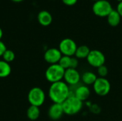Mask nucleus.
<instances>
[{
	"mask_svg": "<svg viewBox=\"0 0 122 121\" xmlns=\"http://www.w3.org/2000/svg\"><path fill=\"white\" fill-rule=\"evenodd\" d=\"M69 94L70 88L63 81L51 83L49 89V97L54 103L62 104Z\"/></svg>",
	"mask_w": 122,
	"mask_h": 121,
	"instance_id": "nucleus-1",
	"label": "nucleus"
},
{
	"mask_svg": "<svg viewBox=\"0 0 122 121\" xmlns=\"http://www.w3.org/2000/svg\"><path fill=\"white\" fill-rule=\"evenodd\" d=\"M61 105L64 114L74 116L82 109L83 102L79 100L75 96H69Z\"/></svg>",
	"mask_w": 122,
	"mask_h": 121,
	"instance_id": "nucleus-2",
	"label": "nucleus"
},
{
	"mask_svg": "<svg viewBox=\"0 0 122 121\" xmlns=\"http://www.w3.org/2000/svg\"><path fill=\"white\" fill-rule=\"evenodd\" d=\"M64 72L65 70L59 63L51 64L46 70L45 77L49 82L54 83L64 79Z\"/></svg>",
	"mask_w": 122,
	"mask_h": 121,
	"instance_id": "nucleus-3",
	"label": "nucleus"
},
{
	"mask_svg": "<svg viewBox=\"0 0 122 121\" xmlns=\"http://www.w3.org/2000/svg\"><path fill=\"white\" fill-rule=\"evenodd\" d=\"M112 10V6L107 0H99L94 1L92 6L94 14L99 17H107Z\"/></svg>",
	"mask_w": 122,
	"mask_h": 121,
	"instance_id": "nucleus-4",
	"label": "nucleus"
},
{
	"mask_svg": "<svg viewBox=\"0 0 122 121\" xmlns=\"http://www.w3.org/2000/svg\"><path fill=\"white\" fill-rule=\"evenodd\" d=\"M45 98L44 91L39 87L32 88L28 93V101L31 106L40 107L44 103Z\"/></svg>",
	"mask_w": 122,
	"mask_h": 121,
	"instance_id": "nucleus-5",
	"label": "nucleus"
},
{
	"mask_svg": "<svg viewBox=\"0 0 122 121\" xmlns=\"http://www.w3.org/2000/svg\"><path fill=\"white\" fill-rule=\"evenodd\" d=\"M77 47L76 43L69 38L62 39L59 45V49L62 56H67L70 57H72L75 54Z\"/></svg>",
	"mask_w": 122,
	"mask_h": 121,
	"instance_id": "nucleus-6",
	"label": "nucleus"
},
{
	"mask_svg": "<svg viewBox=\"0 0 122 121\" xmlns=\"http://www.w3.org/2000/svg\"><path fill=\"white\" fill-rule=\"evenodd\" d=\"M93 88L96 94L99 96H105L111 91V83L106 78L98 77L93 84Z\"/></svg>",
	"mask_w": 122,
	"mask_h": 121,
	"instance_id": "nucleus-7",
	"label": "nucleus"
},
{
	"mask_svg": "<svg viewBox=\"0 0 122 121\" xmlns=\"http://www.w3.org/2000/svg\"><path fill=\"white\" fill-rule=\"evenodd\" d=\"M88 63L92 67L98 68L104 65L106 61L105 55L99 50H91L88 57L86 58Z\"/></svg>",
	"mask_w": 122,
	"mask_h": 121,
	"instance_id": "nucleus-8",
	"label": "nucleus"
},
{
	"mask_svg": "<svg viewBox=\"0 0 122 121\" xmlns=\"http://www.w3.org/2000/svg\"><path fill=\"white\" fill-rule=\"evenodd\" d=\"M64 80L68 86H74L78 84L81 81V75L76 69L70 68L65 70Z\"/></svg>",
	"mask_w": 122,
	"mask_h": 121,
	"instance_id": "nucleus-9",
	"label": "nucleus"
},
{
	"mask_svg": "<svg viewBox=\"0 0 122 121\" xmlns=\"http://www.w3.org/2000/svg\"><path fill=\"white\" fill-rule=\"evenodd\" d=\"M61 56L62 54L61 51L59 48H51L47 49L44 55V60L50 65L59 63Z\"/></svg>",
	"mask_w": 122,
	"mask_h": 121,
	"instance_id": "nucleus-10",
	"label": "nucleus"
},
{
	"mask_svg": "<svg viewBox=\"0 0 122 121\" xmlns=\"http://www.w3.org/2000/svg\"><path fill=\"white\" fill-rule=\"evenodd\" d=\"M64 114V113L62 105L59 103H53L48 111V116L53 121L60 119Z\"/></svg>",
	"mask_w": 122,
	"mask_h": 121,
	"instance_id": "nucleus-11",
	"label": "nucleus"
},
{
	"mask_svg": "<svg viewBox=\"0 0 122 121\" xmlns=\"http://www.w3.org/2000/svg\"><path fill=\"white\" fill-rule=\"evenodd\" d=\"M91 91L89 88L86 85L78 86L74 91V96L81 101H84L89 98Z\"/></svg>",
	"mask_w": 122,
	"mask_h": 121,
	"instance_id": "nucleus-12",
	"label": "nucleus"
},
{
	"mask_svg": "<svg viewBox=\"0 0 122 121\" xmlns=\"http://www.w3.org/2000/svg\"><path fill=\"white\" fill-rule=\"evenodd\" d=\"M37 19L39 23L44 26H47L50 25L52 22V16L47 11H41L37 16Z\"/></svg>",
	"mask_w": 122,
	"mask_h": 121,
	"instance_id": "nucleus-13",
	"label": "nucleus"
},
{
	"mask_svg": "<svg viewBox=\"0 0 122 121\" xmlns=\"http://www.w3.org/2000/svg\"><path fill=\"white\" fill-rule=\"evenodd\" d=\"M97 75L92 71H86L81 76V80L86 86L93 85L97 79Z\"/></svg>",
	"mask_w": 122,
	"mask_h": 121,
	"instance_id": "nucleus-14",
	"label": "nucleus"
},
{
	"mask_svg": "<svg viewBox=\"0 0 122 121\" xmlns=\"http://www.w3.org/2000/svg\"><path fill=\"white\" fill-rule=\"evenodd\" d=\"M121 16L117 12V10H112V11L107 16V21L108 24L113 27L117 26L121 21Z\"/></svg>",
	"mask_w": 122,
	"mask_h": 121,
	"instance_id": "nucleus-15",
	"label": "nucleus"
},
{
	"mask_svg": "<svg viewBox=\"0 0 122 121\" xmlns=\"http://www.w3.org/2000/svg\"><path fill=\"white\" fill-rule=\"evenodd\" d=\"M90 51L91 50L87 46L81 45L77 47L74 56L78 59H84L88 57Z\"/></svg>",
	"mask_w": 122,
	"mask_h": 121,
	"instance_id": "nucleus-16",
	"label": "nucleus"
},
{
	"mask_svg": "<svg viewBox=\"0 0 122 121\" xmlns=\"http://www.w3.org/2000/svg\"><path fill=\"white\" fill-rule=\"evenodd\" d=\"M11 68L9 63L4 60L0 61V78H6L10 75Z\"/></svg>",
	"mask_w": 122,
	"mask_h": 121,
	"instance_id": "nucleus-17",
	"label": "nucleus"
},
{
	"mask_svg": "<svg viewBox=\"0 0 122 121\" xmlns=\"http://www.w3.org/2000/svg\"><path fill=\"white\" fill-rule=\"evenodd\" d=\"M40 115V110L39 107L34 106H30V107L28 108L26 111V116L31 121H35L36 120Z\"/></svg>",
	"mask_w": 122,
	"mask_h": 121,
	"instance_id": "nucleus-18",
	"label": "nucleus"
},
{
	"mask_svg": "<svg viewBox=\"0 0 122 121\" xmlns=\"http://www.w3.org/2000/svg\"><path fill=\"white\" fill-rule=\"evenodd\" d=\"M71 60V57L67 56H62L61 59H60V61H59V64L64 70H66V69L70 68Z\"/></svg>",
	"mask_w": 122,
	"mask_h": 121,
	"instance_id": "nucleus-19",
	"label": "nucleus"
},
{
	"mask_svg": "<svg viewBox=\"0 0 122 121\" xmlns=\"http://www.w3.org/2000/svg\"><path fill=\"white\" fill-rule=\"evenodd\" d=\"M3 60L7 63H10L11 61H13L15 58V53H14L13 51L11 50H9V49H6V51L4 53L3 56Z\"/></svg>",
	"mask_w": 122,
	"mask_h": 121,
	"instance_id": "nucleus-20",
	"label": "nucleus"
},
{
	"mask_svg": "<svg viewBox=\"0 0 122 121\" xmlns=\"http://www.w3.org/2000/svg\"><path fill=\"white\" fill-rule=\"evenodd\" d=\"M108 73H109L108 68L105 65H103L97 68V73L99 76V77L106 78V76L108 75Z\"/></svg>",
	"mask_w": 122,
	"mask_h": 121,
	"instance_id": "nucleus-21",
	"label": "nucleus"
},
{
	"mask_svg": "<svg viewBox=\"0 0 122 121\" xmlns=\"http://www.w3.org/2000/svg\"><path fill=\"white\" fill-rule=\"evenodd\" d=\"M78 66H79V59L76 58V57H71L70 68H71L76 69V68L78 67Z\"/></svg>",
	"mask_w": 122,
	"mask_h": 121,
	"instance_id": "nucleus-22",
	"label": "nucleus"
},
{
	"mask_svg": "<svg viewBox=\"0 0 122 121\" xmlns=\"http://www.w3.org/2000/svg\"><path fill=\"white\" fill-rule=\"evenodd\" d=\"M61 1L66 6H74L78 1V0H61Z\"/></svg>",
	"mask_w": 122,
	"mask_h": 121,
	"instance_id": "nucleus-23",
	"label": "nucleus"
},
{
	"mask_svg": "<svg viewBox=\"0 0 122 121\" xmlns=\"http://www.w3.org/2000/svg\"><path fill=\"white\" fill-rule=\"evenodd\" d=\"M6 47L5 46V44H4V42H2L0 40V56H2L4 53L6 51Z\"/></svg>",
	"mask_w": 122,
	"mask_h": 121,
	"instance_id": "nucleus-24",
	"label": "nucleus"
},
{
	"mask_svg": "<svg viewBox=\"0 0 122 121\" xmlns=\"http://www.w3.org/2000/svg\"><path fill=\"white\" fill-rule=\"evenodd\" d=\"M117 12L119 14V15L122 17V1L119 2L118 5H117Z\"/></svg>",
	"mask_w": 122,
	"mask_h": 121,
	"instance_id": "nucleus-25",
	"label": "nucleus"
},
{
	"mask_svg": "<svg viewBox=\"0 0 122 121\" xmlns=\"http://www.w3.org/2000/svg\"><path fill=\"white\" fill-rule=\"evenodd\" d=\"M2 36H3V31H2V29L0 28V40L2 37Z\"/></svg>",
	"mask_w": 122,
	"mask_h": 121,
	"instance_id": "nucleus-26",
	"label": "nucleus"
},
{
	"mask_svg": "<svg viewBox=\"0 0 122 121\" xmlns=\"http://www.w3.org/2000/svg\"><path fill=\"white\" fill-rule=\"evenodd\" d=\"M11 1H15V2H20V1H23V0H11Z\"/></svg>",
	"mask_w": 122,
	"mask_h": 121,
	"instance_id": "nucleus-27",
	"label": "nucleus"
},
{
	"mask_svg": "<svg viewBox=\"0 0 122 121\" xmlns=\"http://www.w3.org/2000/svg\"><path fill=\"white\" fill-rule=\"evenodd\" d=\"M117 1H118L119 2H121V1H122V0H117Z\"/></svg>",
	"mask_w": 122,
	"mask_h": 121,
	"instance_id": "nucleus-28",
	"label": "nucleus"
},
{
	"mask_svg": "<svg viewBox=\"0 0 122 121\" xmlns=\"http://www.w3.org/2000/svg\"><path fill=\"white\" fill-rule=\"evenodd\" d=\"M92 1H99V0H92Z\"/></svg>",
	"mask_w": 122,
	"mask_h": 121,
	"instance_id": "nucleus-29",
	"label": "nucleus"
}]
</instances>
